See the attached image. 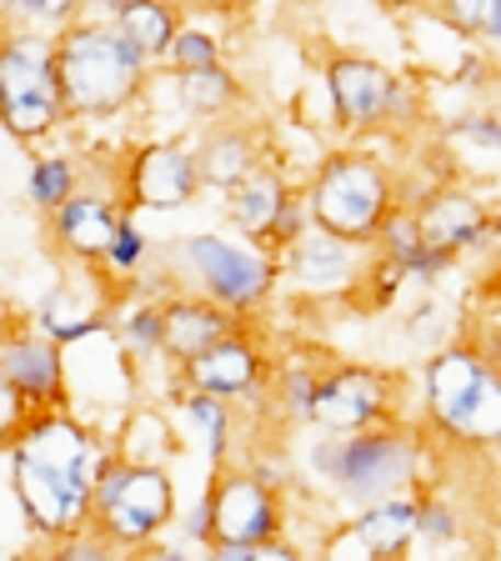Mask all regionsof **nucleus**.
Segmentation results:
<instances>
[{"mask_svg":"<svg viewBox=\"0 0 501 561\" xmlns=\"http://www.w3.org/2000/svg\"><path fill=\"white\" fill-rule=\"evenodd\" d=\"M95 432L76 416V407L41 411L11 446V491L41 547L91 526L95 461H101Z\"/></svg>","mask_w":501,"mask_h":561,"instance_id":"obj_1","label":"nucleus"},{"mask_svg":"<svg viewBox=\"0 0 501 561\" xmlns=\"http://www.w3.org/2000/svg\"><path fill=\"white\" fill-rule=\"evenodd\" d=\"M426 436L407 421H382L346 436L321 432V442L306 451V477L356 512L382 496L426 486Z\"/></svg>","mask_w":501,"mask_h":561,"instance_id":"obj_2","label":"nucleus"},{"mask_svg":"<svg viewBox=\"0 0 501 561\" xmlns=\"http://www.w3.org/2000/svg\"><path fill=\"white\" fill-rule=\"evenodd\" d=\"M151 60L130 46L111 21L81 15L56 31V85L66 121H111L126 116L151 91Z\"/></svg>","mask_w":501,"mask_h":561,"instance_id":"obj_3","label":"nucleus"},{"mask_svg":"<svg viewBox=\"0 0 501 561\" xmlns=\"http://www.w3.org/2000/svg\"><path fill=\"white\" fill-rule=\"evenodd\" d=\"M401 206V181L382 156L346 146L316 161L306 181V210L316 231H331L351 245H372L382 236L386 216Z\"/></svg>","mask_w":501,"mask_h":561,"instance_id":"obj_4","label":"nucleus"},{"mask_svg":"<svg viewBox=\"0 0 501 561\" xmlns=\"http://www.w3.org/2000/svg\"><path fill=\"white\" fill-rule=\"evenodd\" d=\"M91 526L116 557H140L175 526V477L166 461H126L116 446H101L91 491Z\"/></svg>","mask_w":501,"mask_h":561,"instance_id":"obj_5","label":"nucleus"},{"mask_svg":"<svg viewBox=\"0 0 501 561\" xmlns=\"http://www.w3.org/2000/svg\"><path fill=\"white\" fill-rule=\"evenodd\" d=\"M66 126L56 85V35L0 21V130L21 146H41Z\"/></svg>","mask_w":501,"mask_h":561,"instance_id":"obj_6","label":"nucleus"},{"mask_svg":"<svg viewBox=\"0 0 501 561\" xmlns=\"http://www.w3.org/2000/svg\"><path fill=\"white\" fill-rule=\"evenodd\" d=\"M171 266L181 271V280H186L191 291L231 306L246 321L257 311H266V301L281 286V261L271 256V251L241 241V236L231 241V236H221V231H196V236H186V241H175Z\"/></svg>","mask_w":501,"mask_h":561,"instance_id":"obj_7","label":"nucleus"},{"mask_svg":"<svg viewBox=\"0 0 501 561\" xmlns=\"http://www.w3.org/2000/svg\"><path fill=\"white\" fill-rule=\"evenodd\" d=\"M501 386V362L477 341H446V346L426 351L421 366V407H426V426L446 442H462L481 401Z\"/></svg>","mask_w":501,"mask_h":561,"instance_id":"obj_8","label":"nucleus"},{"mask_svg":"<svg viewBox=\"0 0 501 561\" xmlns=\"http://www.w3.org/2000/svg\"><path fill=\"white\" fill-rule=\"evenodd\" d=\"M397 391H401V376L386 371V366H362V362L321 366L311 426H316V432L346 436V432H362V426L401 421Z\"/></svg>","mask_w":501,"mask_h":561,"instance_id":"obj_9","label":"nucleus"},{"mask_svg":"<svg viewBox=\"0 0 501 561\" xmlns=\"http://www.w3.org/2000/svg\"><path fill=\"white\" fill-rule=\"evenodd\" d=\"M210 512V541H266L286 531V496L271 481H261L241 461L210 467V486L201 491Z\"/></svg>","mask_w":501,"mask_h":561,"instance_id":"obj_10","label":"nucleus"},{"mask_svg":"<svg viewBox=\"0 0 501 561\" xmlns=\"http://www.w3.org/2000/svg\"><path fill=\"white\" fill-rule=\"evenodd\" d=\"M201 171L191 140H146L126 151L116 175V206L126 210H186L201 196Z\"/></svg>","mask_w":501,"mask_h":561,"instance_id":"obj_11","label":"nucleus"},{"mask_svg":"<svg viewBox=\"0 0 501 561\" xmlns=\"http://www.w3.org/2000/svg\"><path fill=\"white\" fill-rule=\"evenodd\" d=\"M397 70L366 50H327L321 56V85L331 101V121L341 136H372L386 126V95Z\"/></svg>","mask_w":501,"mask_h":561,"instance_id":"obj_12","label":"nucleus"},{"mask_svg":"<svg viewBox=\"0 0 501 561\" xmlns=\"http://www.w3.org/2000/svg\"><path fill=\"white\" fill-rule=\"evenodd\" d=\"M271 351L261 346V336L251 327L226 331L216 346H206L201 356H191L186 366H175V381L181 386H201V391H216L226 401H261L271 381Z\"/></svg>","mask_w":501,"mask_h":561,"instance_id":"obj_13","label":"nucleus"},{"mask_svg":"<svg viewBox=\"0 0 501 561\" xmlns=\"http://www.w3.org/2000/svg\"><path fill=\"white\" fill-rule=\"evenodd\" d=\"M0 371L21 386L25 397L41 411H60L76 407L70 401V366H66V346L50 341L46 331L35 327V316H15L11 331L0 336Z\"/></svg>","mask_w":501,"mask_h":561,"instance_id":"obj_14","label":"nucleus"},{"mask_svg":"<svg viewBox=\"0 0 501 561\" xmlns=\"http://www.w3.org/2000/svg\"><path fill=\"white\" fill-rule=\"evenodd\" d=\"M276 261H281V276L306 296H356V280H362V266H366L362 245L341 241L331 231H316V226L306 236H296Z\"/></svg>","mask_w":501,"mask_h":561,"instance_id":"obj_15","label":"nucleus"},{"mask_svg":"<svg viewBox=\"0 0 501 561\" xmlns=\"http://www.w3.org/2000/svg\"><path fill=\"white\" fill-rule=\"evenodd\" d=\"M191 151H196L201 186L231 191L236 181H246L257 165L271 161V136H266V126L241 121L231 111V116H221V121H206V126H201V136L191 140Z\"/></svg>","mask_w":501,"mask_h":561,"instance_id":"obj_16","label":"nucleus"},{"mask_svg":"<svg viewBox=\"0 0 501 561\" xmlns=\"http://www.w3.org/2000/svg\"><path fill=\"white\" fill-rule=\"evenodd\" d=\"M411 210L421 221V236L436 245H452L456 256L487 251V245L501 241V221L491 216V206L462 186H432L426 196L411 201Z\"/></svg>","mask_w":501,"mask_h":561,"instance_id":"obj_17","label":"nucleus"},{"mask_svg":"<svg viewBox=\"0 0 501 561\" xmlns=\"http://www.w3.org/2000/svg\"><path fill=\"white\" fill-rule=\"evenodd\" d=\"M116 216H121L116 196H105V191H70V196L46 216V236L70 266L95 271L105 261Z\"/></svg>","mask_w":501,"mask_h":561,"instance_id":"obj_18","label":"nucleus"},{"mask_svg":"<svg viewBox=\"0 0 501 561\" xmlns=\"http://www.w3.org/2000/svg\"><path fill=\"white\" fill-rule=\"evenodd\" d=\"M246 316H236L231 306L210 301L201 291H175V296H161V356L171 366H186L191 356H201L206 346L236 331Z\"/></svg>","mask_w":501,"mask_h":561,"instance_id":"obj_19","label":"nucleus"},{"mask_svg":"<svg viewBox=\"0 0 501 561\" xmlns=\"http://www.w3.org/2000/svg\"><path fill=\"white\" fill-rule=\"evenodd\" d=\"M292 191L296 186L286 181V171H281L276 161L257 165L246 181H236L231 191H221V196H226V226H231L241 241L271 251V231H276L281 206L292 201Z\"/></svg>","mask_w":501,"mask_h":561,"instance_id":"obj_20","label":"nucleus"},{"mask_svg":"<svg viewBox=\"0 0 501 561\" xmlns=\"http://www.w3.org/2000/svg\"><path fill=\"white\" fill-rule=\"evenodd\" d=\"M166 81H171V91H175V105H181L191 121H221L246 105V85L226 60L196 66V70H166Z\"/></svg>","mask_w":501,"mask_h":561,"instance_id":"obj_21","label":"nucleus"},{"mask_svg":"<svg viewBox=\"0 0 501 561\" xmlns=\"http://www.w3.org/2000/svg\"><path fill=\"white\" fill-rule=\"evenodd\" d=\"M417 506L421 491H397V496H382L372 506H356L351 526H356V537L366 541L372 557H411V547H417Z\"/></svg>","mask_w":501,"mask_h":561,"instance_id":"obj_22","label":"nucleus"},{"mask_svg":"<svg viewBox=\"0 0 501 561\" xmlns=\"http://www.w3.org/2000/svg\"><path fill=\"white\" fill-rule=\"evenodd\" d=\"M175 421L191 432V442L206 446L210 467L231 461V436H236V407L216 391H201V386H181L175 381Z\"/></svg>","mask_w":501,"mask_h":561,"instance_id":"obj_23","label":"nucleus"},{"mask_svg":"<svg viewBox=\"0 0 501 561\" xmlns=\"http://www.w3.org/2000/svg\"><path fill=\"white\" fill-rule=\"evenodd\" d=\"M186 15H191L186 0H126V5L111 15V25H116L151 66H161L171 41H175V31L186 25Z\"/></svg>","mask_w":501,"mask_h":561,"instance_id":"obj_24","label":"nucleus"},{"mask_svg":"<svg viewBox=\"0 0 501 561\" xmlns=\"http://www.w3.org/2000/svg\"><path fill=\"white\" fill-rule=\"evenodd\" d=\"M316 381H321V366H311V362H276V366H271L266 391H261V401L271 407V416H276L281 426H311Z\"/></svg>","mask_w":501,"mask_h":561,"instance_id":"obj_25","label":"nucleus"},{"mask_svg":"<svg viewBox=\"0 0 501 561\" xmlns=\"http://www.w3.org/2000/svg\"><path fill=\"white\" fill-rule=\"evenodd\" d=\"M146 261H151V241H146V231L136 226V210L121 206L116 231H111V245H105V261L95 271H101L111 286H121V280L140 276V271H146Z\"/></svg>","mask_w":501,"mask_h":561,"instance_id":"obj_26","label":"nucleus"},{"mask_svg":"<svg viewBox=\"0 0 501 561\" xmlns=\"http://www.w3.org/2000/svg\"><path fill=\"white\" fill-rule=\"evenodd\" d=\"M70 191H81L76 161H66V156H35L31 171H25V196H31V206L41 210V216H50Z\"/></svg>","mask_w":501,"mask_h":561,"instance_id":"obj_27","label":"nucleus"},{"mask_svg":"<svg viewBox=\"0 0 501 561\" xmlns=\"http://www.w3.org/2000/svg\"><path fill=\"white\" fill-rule=\"evenodd\" d=\"M81 15H86V0H0V21L21 25V31H41V35L66 31Z\"/></svg>","mask_w":501,"mask_h":561,"instance_id":"obj_28","label":"nucleus"},{"mask_svg":"<svg viewBox=\"0 0 501 561\" xmlns=\"http://www.w3.org/2000/svg\"><path fill=\"white\" fill-rule=\"evenodd\" d=\"M216 60H226L221 31H216V25H206V21H191V15H186V25L175 31L171 50H166L161 70H196V66H216Z\"/></svg>","mask_w":501,"mask_h":561,"instance_id":"obj_29","label":"nucleus"},{"mask_svg":"<svg viewBox=\"0 0 501 561\" xmlns=\"http://www.w3.org/2000/svg\"><path fill=\"white\" fill-rule=\"evenodd\" d=\"M35 416H41V407L25 397V391L11 381V376L0 371V456H11V446L21 442L25 426H31Z\"/></svg>","mask_w":501,"mask_h":561,"instance_id":"obj_30","label":"nucleus"},{"mask_svg":"<svg viewBox=\"0 0 501 561\" xmlns=\"http://www.w3.org/2000/svg\"><path fill=\"white\" fill-rule=\"evenodd\" d=\"M452 336H456V316L446 311L442 301L411 306V316H407V341H417V346L436 351V346H446Z\"/></svg>","mask_w":501,"mask_h":561,"instance_id":"obj_31","label":"nucleus"},{"mask_svg":"<svg viewBox=\"0 0 501 561\" xmlns=\"http://www.w3.org/2000/svg\"><path fill=\"white\" fill-rule=\"evenodd\" d=\"M46 551H56V557H66V561H105V557H116V547H111L95 526H81V531H70V537L50 541Z\"/></svg>","mask_w":501,"mask_h":561,"instance_id":"obj_32","label":"nucleus"},{"mask_svg":"<svg viewBox=\"0 0 501 561\" xmlns=\"http://www.w3.org/2000/svg\"><path fill=\"white\" fill-rule=\"evenodd\" d=\"M426 11H436L452 31L467 35V41H477L481 25H487V0H432Z\"/></svg>","mask_w":501,"mask_h":561,"instance_id":"obj_33","label":"nucleus"},{"mask_svg":"<svg viewBox=\"0 0 501 561\" xmlns=\"http://www.w3.org/2000/svg\"><path fill=\"white\" fill-rule=\"evenodd\" d=\"M456 136L471 140L477 151H501V126H497V116H491V111H477V116L456 121Z\"/></svg>","mask_w":501,"mask_h":561,"instance_id":"obj_34","label":"nucleus"},{"mask_svg":"<svg viewBox=\"0 0 501 561\" xmlns=\"http://www.w3.org/2000/svg\"><path fill=\"white\" fill-rule=\"evenodd\" d=\"M186 5H196L206 15H246V11H257V5H266V0H186Z\"/></svg>","mask_w":501,"mask_h":561,"instance_id":"obj_35","label":"nucleus"},{"mask_svg":"<svg viewBox=\"0 0 501 561\" xmlns=\"http://www.w3.org/2000/svg\"><path fill=\"white\" fill-rule=\"evenodd\" d=\"M382 11H391V15H417V11H426L432 0H376Z\"/></svg>","mask_w":501,"mask_h":561,"instance_id":"obj_36","label":"nucleus"},{"mask_svg":"<svg viewBox=\"0 0 501 561\" xmlns=\"http://www.w3.org/2000/svg\"><path fill=\"white\" fill-rule=\"evenodd\" d=\"M481 35L501 46V0H487V25H481Z\"/></svg>","mask_w":501,"mask_h":561,"instance_id":"obj_37","label":"nucleus"},{"mask_svg":"<svg viewBox=\"0 0 501 561\" xmlns=\"http://www.w3.org/2000/svg\"><path fill=\"white\" fill-rule=\"evenodd\" d=\"M121 5H126V0H86V15H95V21H111Z\"/></svg>","mask_w":501,"mask_h":561,"instance_id":"obj_38","label":"nucleus"},{"mask_svg":"<svg viewBox=\"0 0 501 561\" xmlns=\"http://www.w3.org/2000/svg\"><path fill=\"white\" fill-rule=\"evenodd\" d=\"M487 461H491V471H497V481H501V432L487 442Z\"/></svg>","mask_w":501,"mask_h":561,"instance_id":"obj_39","label":"nucleus"},{"mask_svg":"<svg viewBox=\"0 0 501 561\" xmlns=\"http://www.w3.org/2000/svg\"><path fill=\"white\" fill-rule=\"evenodd\" d=\"M15 316H21V311H11V301L0 306V336H5V331H11V321H15Z\"/></svg>","mask_w":501,"mask_h":561,"instance_id":"obj_40","label":"nucleus"},{"mask_svg":"<svg viewBox=\"0 0 501 561\" xmlns=\"http://www.w3.org/2000/svg\"><path fill=\"white\" fill-rule=\"evenodd\" d=\"M487 111H491V116H497V126H501V101H491V105H487Z\"/></svg>","mask_w":501,"mask_h":561,"instance_id":"obj_41","label":"nucleus"},{"mask_svg":"<svg viewBox=\"0 0 501 561\" xmlns=\"http://www.w3.org/2000/svg\"><path fill=\"white\" fill-rule=\"evenodd\" d=\"M0 306H5V286H0Z\"/></svg>","mask_w":501,"mask_h":561,"instance_id":"obj_42","label":"nucleus"}]
</instances>
